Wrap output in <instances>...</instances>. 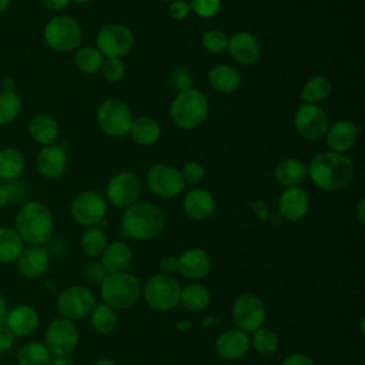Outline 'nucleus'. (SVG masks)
Listing matches in <instances>:
<instances>
[{"label": "nucleus", "instance_id": "a211bd4d", "mask_svg": "<svg viewBox=\"0 0 365 365\" xmlns=\"http://www.w3.org/2000/svg\"><path fill=\"white\" fill-rule=\"evenodd\" d=\"M361 128L351 120H336L329 124L325 134V144L329 151L345 154L354 148L358 141Z\"/></svg>", "mask_w": 365, "mask_h": 365}, {"label": "nucleus", "instance_id": "37998d69", "mask_svg": "<svg viewBox=\"0 0 365 365\" xmlns=\"http://www.w3.org/2000/svg\"><path fill=\"white\" fill-rule=\"evenodd\" d=\"M191 11L201 19H211L221 10V0H191Z\"/></svg>", "mask_w": 365, "mask_h": 365}, {"label": "nucleus", "instance_id": "052dcab7", "mask_svg": "<svg viewBox=\"0 0 365 365\" xmlns=\"http://www.w3.org/2000/svg\"><path fill=\"white\" fill-rule=\"evenodd\" d=\"M7 312H9V309H7V304H6L4 298H3V295L0 294V325H3V324L6 322Z\"/></svg>", "mask_w": 365, "mask_h": 365}, {"label": "nucleus", "instance_id": "423d86ee", "mask_svg": "<svg viewBox=\"0 0 365 365\" xmlns=\"http://www.w3.org/2000/svg\"><path fill=\"white\" fill-rule=\"evenodd\" d=\"M46 44L57 53L76 51L83 41V29L80 23L68 14L51 17L43 30Z\"/></svg>", "mask_w": 365, "mask_h": 365}, {"label": "nucleus", "instance_id": "a878e982", "mask_svg": "<svg viewBox=\"0 0 365 365\" xmlns=\"http://www.w3.org/2000/svg\"><path fill=\"white\" fill-rule=\"evenodd\" d=\"M27 131L30 138L43 147L56 144L60 135L58 123L54 120V117L46 113L34 114L27 123Z\"/></svg>", "mask_w": 365, "mask_h": 365}, {"label": "nucleus", "instance_id": "9b49d317", "mask_svg": "<svg viewBox=\"0 0 365 365\" xmlns=\"http://www.w3.org/2000/svg\"><path fill=\"white\" fill-rule=\"evenodd\" d=\"M143 191L140 175L131 170H124L114 174L106 187V200L117 208H128L135 204Z\"/></svg>", "mask_w": 365, "mask_h": 365}, {"label": "nucleus", "instance_id": "b1692460", "mask_svg": "<svg viewBox=\"0 0 365 365\" xmlns=\"http://www.w3.org/2000/svg\"><path fill=\"white\" fill-rule=\"evenodd\" d=\"M50 265V255L46 248L40 245H30L24 248L17 258V267L24 278H38L41 277Z\"/></svg>", "mask_w": 365, "mask_h": 365}, {"label": "nucleus", "instance_id": "f8f14e48", "mask_svg": "<svg viewBox=\"0 0 365 365\" xmlns=\"http://www.w3.org/2000/svg\"><path fill=\"white\" fill-rule=\"evenodd\" d=\"M107 214L106 197L93 190L77 194L70 204V215L73 221L81 227H96L103 222Z\"/></svg>", "mask_w": 365, "mask_h": 365}, {"label": "nucleus", "instance_id": "ddd939ff", "mask_svg": "<svg viewBox=\"0 0 365 365\" xmlns=\"http://www.w3.org/2000/svg\"><path fill=\"white\" fill-rule=\"evenodd\" d=\"M231 317L235 328L247 334H252L258 328L264 327L267 309L258 295L252 292H244L235 298L231 308Z\"/></svg>", "mask_w": 365, "mask_h": 365}, {"label": "nucleus", "instance_id": "6e6552de", "mask_svg": "<svg viewBox=\"0 0 365 365\" xmlns=\"http://www.w3.org/2000/svg\"><path fill=\"white\" fill-rule=\"evenodd\" d=\"M96 120L106 135L121 138L128 134L134 117L125 101L120 98H107L98 106Z\"/></svg>", "mask_w": 365, "mask_h": 365}, {"label": "nucleus", "instance_id": "7ed1b4c3", "mask_svg": "<svg viewBox=\"0 0 365 365\" xmlns=\"http://www.w3.org/2000/svg\"><path fill=\"white\" fill-rule=\"evenodd\" d=\"M53 214L38 201L24 202L16 214V231L29 245H43L53 235Z\"/></svg>", "mask_w": 365, "mask_h": 365}, {"label": "nucleus", "instance_id": "412c9836", "mask_svg": "<svg viewBox=\"0 0 365 365\" xmlns=\"http://www.w3.org/2000/svg\"><path fill=\"white\" fill-rule=\"evenodd\" d=\"M217 210V201L211 191L202 187L190 190L182 200V211L192 221H204Z\"/></svg>", "mask_w": 365, "mask_h": 365}, {"label": "nucleus", "instance_id": "1a4fd4ad", "mask_svg": "<svg viewBox=\"0 0 365 365\" xmlns=\"http://www.w3.org/2000/svg\"><path fill=\"white\" fill-rule=\"evenodd\" d=\"M134 43V33L121 23H107L96 36V48L104 58H123L133 50Z\"/></svg>", "mask_w": 365, "mask_h": 365}, {"label": "nucleus", "instance_id": "9d476101", "mask_svg": "<svg viewBox=\"0 0 365 365\" xmlns=\"http://www.w3.org/2000/svg\"><path fill=\"white\" fill-rule=\"evenodd\" d=\"M145 185L155 197L171 200L184 191L185 181L180 168L165 163H155L145 173Z\"/></svg>", "mask_w": 365, "mask_h": 365}, {"label": "nucleus", "instance_id": "c85d7f7f", "mask_svg": "<svg viewBox=\"0 0 365 365\" xmlns=\"http://www.w3.org/2000/svg\"><path fill=\"white\" fill-rule=\"evenodd\" d=\"M240 71L230 64H217L208 71V83L211 88L220 94L235 93L241 86Z\"/></svg>", "mask_w": 365, "mask_h": 365}, {"label": "nucleus", "instance_id": "f03ea898", "mask_svg": "<svg viewBox=\"0 0 365 365\" xmlns=\"http://www.w3.org/2000/svg\"><path fill=\"white\" fill-rule=\"evenodd\" d=\"M167 218L163 210L151 202L137 201L124 210L121 215L123 232L135 241H150L160 237Z\"/></svg>", "mask_w": 365, "mask_h": 365}, {"label": "nucleus", "instance_id": "0eeeda50", "mask_svg": "<svg viewBox=\"0 0 365 365\" xmlns=\"http://www.w3.org/2000/svg\"><path fill=\"white\" fill-rule=\"evenodd\" d=\"M181 289L182 287L175 277L167 274H154L145 281L141 294L145 304L151 309L165 312L180 305Z\"/></svg>", "mask_w": 365, "mask_h": 365}, {"label": "nucleus", "instance_id": "69168bd1", "mask_svg": "<svg viewBox=\"0 0 365 365\" xmlns=\"http://www.w3.org/2000/svg\"><path fill=\"white\" fill-rule=\"evenodd\" d=\"M70 1H73L76 4H86V3H90L91 0H70Z\"/></svg>", "mask_w": 365, "mask_h": 365}, {"label": "nucleus", "instance_id": "de8ad7c7", "mask_svg": "<svg viewBox=\"0 0 365 365\" xmlns=\"http://www.w3.org/2000/svg\"><path fill=\"white\" fill-rule=\"evenodd\" d=\"M4 185L10 194V202H20L21 200H24L26 192H27L26 185L21 184L19 180L7 181Z\"/></svg>", "mask_w": 365, "mask_h": 365}, {"label": "nucleus", "instance_id": "603ef678", "mask_svg": "<svg viewBox=\"0 0 365 365\" xmlns=\"http://www.w3.org/2000/svg\"><path fill=\"white\" fill-rule=\"evenodd\" d=\"M14 334L6 327V324L0 325V352L9 351L14 345Z\"/></svg>", "mask_w": 365, "mask_h": 365}, {"label": "nucleus", "instance_id": "e433bc0d", "mask_svg": "<svg viewBox=\"0 0 365 365\" xmlns=\"http://www.w3.org/2000/svg\"><path fill=\"white\" fill-rule=\"evenodd\" d=\"M51 358L53 355L47 346L37 341L24 344L17 354L19 365H48Z\"/></svg>", "mask_w": 365, "mask_h": 365}, {"label": "nucleus", "instance_id": "09e8293b", "mask_svg": "<svg viewBox=\"0 0 365 365\" xmlns=\"http://www.w3.org/2000/svg\"><path fill=\"white\" fill-rule=\"evenodd\" d=\"M250 207H251V211L254 212V215H255L259 221L268 222V220H269V217H271V212H269L267 204H265L261 198H255L254 201H251Z\"/></svg>", "mask_w": 365, "mask_h": 365}, {"label": "nucleus", "instance_id": "a18cd8bd", "mask_svg": "<svg viewBox=\"0 0 365 365\" xmlns=\"http://www.w3.org/2000/svg\"><path fill=\"white\" fill-rule=\"evenodd\" d=\"M108 272L103 267L101 261L91 259L84 265V277L90 284L100 285Z\"/></svg>", "mask_w": 365, "mask_h": 365}, {"label": "nucleus", "instance_id": "dca6fc26", "mask_svg": "<svg viewBox=\"0 0 365 365\" xmlns=\"http://www.w3.org/2000/svg\"><path fill=\"white\" fill-rule=\"evenodd\" d=\"M78 344V329L74 321L67 318H56L50 322L46 335L44 345L54 356H68Z\"/></svg>", "mask_w": 365, "mask_h": 365}, {"label": "nucleus", "instance_id": "5fc2aeb1", "mask_svg": "<svg viewBox=\"0 0 365 365\" xmlns=\"http://www.w3.org/2000/svg\"><path fill=\"white\" fill-rule=\"evenodd\" d=\"M70 3H71L70 0H41V4L44 6L46 10L56 11V13L66 10L70 6Z\"/></svg>", "mask_w": 365, "mask_h": 365}, {"label": "nucleus", "instance_id": "c03bdc74", "mask_svg": "<svg viewBox=\"0 0 365 365\" xmlns=\"http://www.w3.org/2000/svg\"><path fill=\"white\" fill-rule=\"evenodd\" d=\"M180 171L182 174V178H184L185 184H191V185L200 184L205 178V174H207L204 165L198 161H194V160L187 161Z\"/></svg>", "mask_w": 365, "mask_h": 365}, {"label": "nucleus", "instance_id": "58836bf2", "mask_svg": "<svg viewBox=\"0 0 365 365\" xmlns=\"http://www.w3.org/2000/svg\"><path fill=\"white\" fill-rule=\"evenodd\" d=\"M23 108L21 97L16 91H0V125L11 124Z\"/></svg>", "mask_w": 365, "mask_h": 365}, {"label": "nucleus", "instance_id": "4c0bfd02", "mask_svg": "<svg viewBox=\"0 0 365 365\" xmlns=\"http://www.w3.org/2000/svg\"><path fill=\"white\" fill-rule=\"evenodd\" d=\"M80 245L87 257L97 258L103 254L104 248L107 247L106 232L101 228H98L97 225L88 227V228H86V231L81 235Z\"/></svg>", "mask_w": 365, "mask_h": 365}, {"label": "nucleus", "instance_id": "5701e85b", "mask_svg": "<svg viewBox=\"0 0 365 365\" xmlns=\"http://www.w3.org/2000/svg\"><path fill=\"white\" fill-rule=\"evenodd\" d=\"M211 271V257L202 248L185 250L178 257V274L184 278L198 281L205 278Z\"/></svg>", "mask_w": 365, "mask_h": 365}, {"label": "nucleus", "instance_id": "3c124183", "mask_svg": "<svg viewBox=\"0 0 365 365\" xmlns=\"http://www.w3.org/2000/svg\"><path fill=\"white\" fill-rule=\"evenodd\" d=\"M281 365H317V364L308 355L301 354V352H294V354H289L288 356H285V359L282 361Z\"/></svg>", "mask_w": 365, "mask_h": 365}, {"label": "nucleus", "instance_id": "39448f33", "mask_svg": "<svg viewBox=\"0 0 365 365\" xmlns=\"http://www.w3.org/2000/svg\"><path fill=\"white\" fill-rule=\"evenodd\" d=\"M140 279L125 272L107 274L100 284V294L103 302L115 311L127 309L133 307L141 297Z\"/></svg>", "mask_w": 365, "mask_h": 365}, {"label": "nucleus", "instance_id": "c9c22d12", "mask_svg": "<svg viewBox=\"0 0 365 365\" xmlns=\"http://www.w3.org/2000/svg\"><path fill=\"white\" fill-rule=\"evenodd\" d=\"M104 63L103 54L91 46L78 47L74 53V66L84 74H96L101 70Z\"/></svg>", "mask_w": 365, "mask_h": 365}, {"label": "nucleus", "instance_id": "aec40b11", "mask_svg": "<svg viewBox=\"0 0 365 365\" xmlns=\"http://www.w3.org/2000/svg\"><path fill=\"white\" fill-rule=\"evenodd\" d=\"M67 153L58 144H50L41 147L36 157V167L38 173L48 180H57L67 171Z\"/></svg>", "mask_w": 365, "mask_h": 365}, {"label": "nucleus", "instance_id": "bb28decb", "mask_svg": "<svg viewBox=\"0 0 365 365\" xmlns=\"http://www.w3.org/2000/svg\"><path fill=\"white\" fill-rule=\"evenodd\" d=\"M6 327L16 336L31 335L38 327V314L33 307L20 304L7 312Z\"/></svg>", "mask_w": 365, "mask_h": 365}, {"label": "nucleus", "instance_id": "ea45409f", "mask_svg": "<svg viewBox=\"0 0 365 365\" xmlns=\"http://www.w3.org/2000/svg\"><path fill=\"white\" fill-rule=\"evenodd\" d=\"M250 345H252L254 351L258 352L259 355L268 356V355H272L274 352H277V349L279 346V339H278V335L272 329L261 327L252 332Z\"/></svg>", "mask_w": 365, "mask_h": 365}, {"label": "nucleus", "instance_id": "a19ab883", "mask_svg": "<svg viewBox=\"0 0 365 365\" xmlns=\"http://www.w3.org/2000/svg\"><path fill=\"white\" fill-rule=\"evenodd\" d=\"M230 36L220 29H210L201 37V46L211 54H221L228 48Z\"/></svg>", "mask_w": 365, "mask_h": 365}, {"label": "nucleus", "instance_id": "0e129e2a", "mask_svg": "<svg viewBox=\"0 0 365 365\" xmlns=\"http://www.w3.org/2000/svg\"><path fill=\"white\" fill-rule=\"evenodd\" d=\"M190 327H191V324H190L188 321H180V322L177 324V328H178V329H182V331H188Z\"/></svg>", "mask_w": 365, "mask_h": 365}, {"label": "nucleus", "instance_id": "6e6d98bb", "mask_svg": "<svg viewBox=\"0 0 365 365\" xmlns=\"http://www.w3.org/2000/svg\"><path fill=\"white\" fill-rule=\"evenodd\" d=\"M356 218L359 224H365V198H359L356 204Z\"/></svg>", "mask_w": 365, "mask_h": 365}, {"label": "nucleus", "instance_id": "cd10ccee", "mask_svg": "<svg viewBox=\"0 0 365 365\" xmlns=\"http://www.w3.org/2000/svg\"><path fill=\"white\" fill-rule=\"evenodd\" d=\"M101 257V264L108 274L125 272L133 261V251L124 241H114L107 244Z\"/></svg>", "mask_w": 365, "mask_h": 365}, {"label": "nucleus", "instance_id": "c756f323", "mask_svg": "<svg viewBox=\"0 0 365 365\" xmlns=\"http://www.w3.org/2000/svg\"><path fill=\"white\" fill-rule=\"evenodd\" d=\"M128 134L137 144L147 147L158 141L161 135V127L155 118L150 115H141L133 120Z\"/></svg>", "mask_w": 365, "mask_h": 365}, {"label": "nucleus", "instance_id": "2f4dec72", "mask_svg": "<svg viewBox=\"0 0 365 365\" xmlns=\"http://www.w3.org/2000/svg\"><path fill=\"white\" fill-rule=\"evenodd\" d=\"M211 302L210 289L201 282H190L181 289L180 304L190 312H202Z\"/></svg>", "mask_w": 365, "mask_h": 365}, {"label": "nucleus", "instance_id": "f704fd0d", "mask_svg": "<svg viewBox=\"0 0 365 365\" xmlns=\"http://www.w3.org/2000/svg\"><path fill=\"white\" fill-rule=\"evenodd\" d=\"M90 322L96 332L107 335L111 334L118 325L117 311L106 305L104 302L96 304L93 311L90 312Z\"/></svg>", "mask_w": 365, "mask_h": 365}, {"label": "nucleus", "instance_id": "393cba45", "mask_svg": "<svg viewBox=\"0 0 365 365\" xmlns=\"http://www.w3.org/2000/svg\"><path fill=\"white\" fill-rule=\"evenodd\" d=\"M307 177L308 165L295 157L284 158L274 167V180L284 188L298 187L305 181Z\"/></svg>", "mask_w": 365, "mask_h": 365}, {"label": "nucleus", "instance_id": "4d7b16f0", "mask_svg": "<svg viewBox=\"0 0 365 365\" xmlns=\"http://www.w3.org/2000/svg\"><path fill=\"white\" fill-rule=\"evenodd\" d=\"M16 80L13 77H4L1 81V90L3 91H16Z\"/></svg>", "mask_w": 365, "mask_h": 365}, {"label": "nucleus", "instance_id": "bf43d9fd", "mask_svg": "<svg viewBox=\"0 0 365 365\" xmlns=\"http://www.w3.org/2000/svg\"><path fill=\"white\" fill-rule=\"evenodd\" d=\"M48 365H74V362L68 356H54Z\"/></svg>", "mask_w": 365, "mask_h": 365}, {"label": "nucleus", "instance_id": "6ab92c4d", "mask_svg": "<svg viewBox=\"0 0 365 365\" xmlns=\"http://www.w3.org/2000/svg\"><path fill=\"white\" fill-rule=\"evenodd\" d=\"M227 51L241 66L255 64L262 53L259 40L248 31H237L230 36Z\"/></svg>", "mask_w": 365, "mask_h": 365}, {"label": "nucleus", "instance_id": "4be33fe9", "mask_svg": "<svg viewBox=\"0 0 365 365\" xmlns=\"http://www.w3.org/2000/svg\"><path fill=\"white\" fill-rule=\"evenodd\" d=\"M250 336L238 328H230L215 339L217 355L225 361H237L250 349Z\"/></svg>", "mask_w": 365, "mask_h": 365}, {"label": "nucleus", "instance_id": "4468645a", "mask_svg": "<svg viewBox=\"0 0 365 365\" xmlns=\"http://www.w3.org/2000/svg\"><path fill=\"white\" fill-rule=\"evenodd\" d=\"M294 127L297 133L307 141H319L325 137L328 127H329V118L328 114L315 104H305L301 103L298 108L294 113Z\"/></svg>", "mask_w": 365, "mask_h": 365}, {"label": "nucleus", "instance_id": "8fccbe9b", "mask_svg": "<svg viewBox=\"0 0 365 365\" xmlns=\"http://www.w3.org/2000/svg\"><path fill=\"white\" fill-rule=\"evenodd\" d=\"M158 267L161 269V274L173 275V274L178 272V257H175V255H165V257L161 258Z\"/></svg>", "mask_w": 365, "mask_h": 365}, {"label": "nucleus", "instance_id": "72a5a7b5", "mask_svg": "<svg viewBox=\"0 0 365 365\" xmlns=\"http://www.w3.org/2000/svg\"><path fill=\"white\" fill-rule=\"evenodd\" d=\"M24 250V242L16 230L0 227V262H14Z\"/></svg>", "mask_w": 365, "mask_h": 365}, {"label": "nucleus", "instance_id": "f257e3e1", "mask_svg": "<svg viewBox=\"0 0 365 365\" xmlns=\"http://www.w3.org/2000/svg\"><path fill=\"white\" fill-rule=\"evenodd\" d=\"M307 165L312 184L327 192L345 190L356 175V164L348 154L329 150L315 154Z\"/></svg>", "mask_w": 365, "mask_h": 365}, {"label": "nucleus", "instance_id": "7c9ffc66", "mask_svg": "<svg viewBox=\"0 0 365 365\" xmlns=\"http://www.w3.org/2000/svg\"><path fill=\"white\" fill-rule=\"evenodd\" d=\"M26 170V158L23 153L14 147L0 150V178L7 181L19 180Z\"/></svg>", "mask_w": 365, "mask_h": 365}, {"label": "nucleus", "instance_id": "13d9d810", "mask_svg": "<svg viewBox=\"0 0 365 365\" xmlns=\"http://www.w3.org/2000/svg\"><path fill=\"white\" fill-rule=\"evenodd\" d=\"M10 204V194L6 188V185H0V208Z\"/></svg>", "mask_w": 365, "mask_h": 365}, {"label": "nucleus", "instance_id": "20e7f679", "mask_svg": "<svg viewBox=\"0 0 365 365\" xmlns=\"http://www.w3.org/2000/svg\"><path fill=\"white\" fill-rule=\"evenodd\" d=\"M210 101L198 88L181 90L175 94L170 104L171 121L184 131L198 128L208 117Z\"/></svg>", "mask_w": 365, "mask_h": 365}, {"label": "nucleus", "instance_id": "2eb2a0df", "mask_svg": "<svg viewBox=\"0 0 365 365\" xmlns=\"http://www.w3.org/2000/svg\"><path fill=\"white\" fill-rule=\"evenodd\" d=\"M96 304L91 289L83 285H71L63 289L57 297V309L60 315L70 321L86 318Z\"/></svg>", "mask_w": 365, "mask_h": 365}, {"label": "nucleus", "instance_id": "e2e57ef3", "mask_svg": "<svg viewBox=\"0 0 365 365\" xmlns=\"http://www.w3.org/2000/svg\"><path fill=\"white\" fill-rule=\"evenodd\" d=\"M10 3H11V0H0V14L4 13L10 7Z\"/></svg>", "mask_w": 365, "mask_h": 365}, {"label": "nucleus", "instance_id": "338daca9", "mask_svg": "<svg viewBox=\"0 0 365 365\" xmlns=\"http://www.w3.org/2000/svg\"><path fill=\"white\" fill-rule=\"evenodd\" d=\"M160 1H164V3H170V1H173V0H160Z\"/></svg>", "mask_w": 365, "mask_h": 365}, {"label": "nucleus", "instance_id": "864d4df0", "mask_svg": "<svg viewBox=\"0 0 365 365\" xmlns=\"http://www.w3.org/2000/svg\"><path fill=\"white\" fill-rule=\"evenodd\" d=\"M174 81H175V86H177L178 91L191 88V76L185 68H178L174 73Z\"/></svg>", "mask_w": 365, "mask_h": 365}, {"label": "nucleus", "instance_id": "f3484780", "mask_svg": "<svg viewBox=\"0 0 365 365\" xmlns=\"http://www.w3.org/2000/svg\"><path fill=\"white\" fill-rule=\"evenodd\" d=\"M309 211V194L301 187L284 188L278 198V214L284 221L298 222Z\"/></svg>", "mask_w": 365, "mask_h": 365}, {"label": "nucleus", "instance_id": "79ce46f5", "mask_svg": "<svg viewBox=\"0 0 365 365\" xmlns=\"http://www.w3.org/2000/svg\"><path fill=\"white\" fill-rule=\"evenodd\" d=\"M100 71L103 73V77L107 81L115 83L123 78L125 73V64L123 58H104V63Z\"/></svg>", "mask_w": 365, "mask_h": 365}, {"label": "nucleus", "instance_id": "473e14b6", "mask_svg": "<svg viewBox=\"0 0 365 365\" xmlns=\"http://www.w3.org/2000/svg\"><path fill=\"white\" fill-rule=\"evenodd\" d=\"M331 91V80L322 74H315L304 83L301 88V100L305 104L319 106V103L325 101L329 97Z\"/></svg>", "mask_w": 365, "mask_h": 365}, {"label": "nucleus", "instance_id": "49530a36", "mask_svg": "<svg viewBox=\"0 0 365 365\" xmlns=\"http://www.w3.org/2000/svg\"><path fill=\"white\" fill-rule=\"evenodd\" d=\"M167 13H168V17H171V20H175V21L185 20L191 14L190 1H187V0H173V1L168 3Z\"/></svg>", "mask_w": 365, "mask_h": 365}, {"label": "nucleus", "instance_id": "680f3d73", "mask_svg": "<svg viewBox=\"0 0 365 365\" xmlns=\"http://www.w3.org/2000/svg\"><path fill=\"white\" fill-rule=\"evenodd\" d=\"M94 365H117V364L111 358H100Z\"/></svg>", "mask_w": 365, "mask_h": 365}]
</instances>
